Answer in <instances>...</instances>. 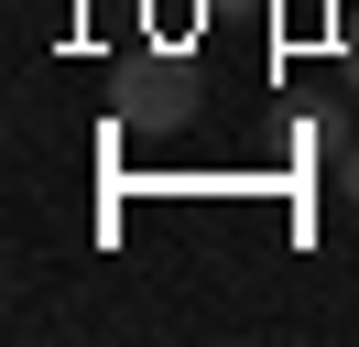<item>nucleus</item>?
I'll return each instance as SVG.
<instances>
[{"label": "nucleus", "instance_id": "1", "mask_svg": "<svg viewBox=\"0 0 359 347\" xmlns=\"http://www.w3.org/2000/svg\"><path fill=\"white\" fill-rule=\"evenodd\" d=\"M337 185H348V206H359V141H348V152H337Z\"/></svg>", "mask_w": 359, "mask_h": 347}]
</instances>
